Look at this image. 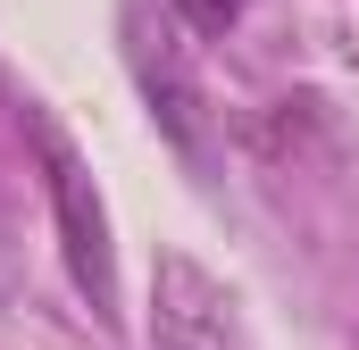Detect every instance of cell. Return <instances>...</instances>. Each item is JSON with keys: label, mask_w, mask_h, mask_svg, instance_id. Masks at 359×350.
<instances>
[{"label": "cell", "mask_w": 359, "mask_h": 350, "mask_svg": "<svg viewBox=\"0 0 359 350\" xmlns=\"http://www.w3.org/2000/svg\"><path fill=\"white\" fill-rule=\"evenodd\" d=\"M151 350H259V342H251L226 275H209L192 251H159V267H151Z\"/></svg>", "instance_id": "6da1fadb"}, {"label": "cell", "mask_w": 359, "mask_h": 350, "mask_svg": "<svg viewBox=\"0 0 359 350\" xmlns=\"http://www.w3.org/2000/svg\"><path fill=\"white\" fill-rule=\"evenodd\" d=\"M34 142H42L50 209H59V251H67V275H76V292H84L92 309L109 317V309H117V251H109V217H100V200H92V175H84V159H76L50 125H42Z\"/></svg>", "instance_id": "7a4b0ae2"}, {"label": "cell", "mask_w": 359, "mask_h": 350, "mask_svg": "<svg viewBox=\"0 0 359 350\" xmlns=\"http://www.w3.org/2000/svg\"><path fill=\"white\" fill-rule=\"evenodd\" d=\"M176 8L192 17V25H201V34H226V25L243 17V0H176Z\"/></svg>", "instance_id": "3957f363"}]
</instances>
